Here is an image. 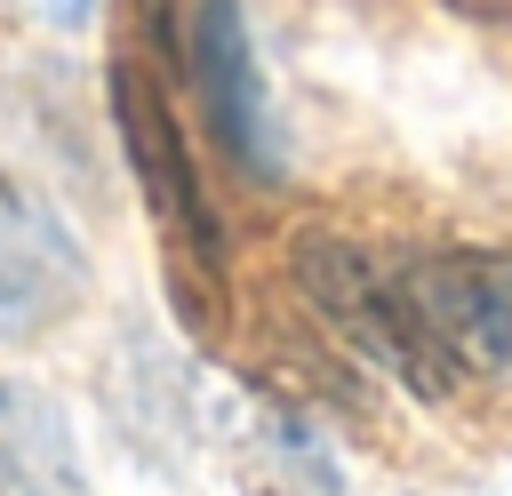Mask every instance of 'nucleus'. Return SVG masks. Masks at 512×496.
I'll return each instance as SVG.
<instances>
[{"label":"nucleus","instance_id":"nucleus-1","mask_svg":"<svg viewBox=\"0 0 512 496\" xmlns=\"http://www.w3.org/2000/svg\"><path fill=\"white\" fill-rule=\"evenodd\" d=\"M288 280H296V296L312 304V320H320L344 352H360L368 368H384L400 392L448 400V392L464 384L456 360L440 352V336L424 328V304H416V288H408V256H392V248H376V240H352V232H336V224H304V232L288 240Z\"/></svg>","mask_w":512,"mask_h":496},{"label":"nucleus","instance_id":"nucleus-2","mask_svg":"<svg viewBox=\"0 0 512 496\" xmlns=\"http://www.w3.org/2000/svg\"><path fill=\"white\" fill-rule=\"evenodd\" d=\"M112 128H120L128 176H136V192H144V208H152V232H160L184 296H192V288H216V280H224V216H216V200H208V176H200V160H192V136H184V120H176L168 88H160L136 56L112 64Z\"/></svg>","mask_w":512,"mask_h":496},{"label":"nucleus","instance_id":"nucleus-3","mask_svg":"<svg viewBox=\"0 0 512 496\" xmlns=\"http://www.w3.org/2000/svg\"><path fill=\"white\" fill-rule=\"evenodd\" d=\"M176 64H184V88H192V112H200L216 160L240 184H280V120H272L264 64H256L240 0H184Z\"/></svg>","mask_w":512,"mask_h":496},{"label":"nucleus","instance_id":"nucleus-4","mask_svg":"<svg viewBox=\"0 0 512 496\" xmlns=\"http://www.w3.org/2000/svg\"><path fill=\"white\" fill-rule=\"evenodd\" d=\"M408 288L424 304V328L456 360V376L512 368V248H432V256H408Z\"/></svg>","mask_w":512,"mask_h":496},{"label":"nucleus","instance_id":"nucleus-5","mask_svg":"<svg viewBox=\"0 0 512 496\" xmlns=\"http://www.w3.org/2000/svg\"><path fill=\"white\" fill-rule=\"evenodd\" d=\"M88 288L80 240L0 168V336H40L56 328Z\"/></svg>","mask_w":512,"mask_h":496},{"label":"nucleus","instance_id":"nucleus-6","mask_svg":"<svg viewBox=\"0 0 512 496\" xmlns=\"http://www.w3.org/2000/svg\"><path fill=\"white\" fill-rule=\"evenodd\" d=\"M40 8H48V16H56V24H64V32H80V24H88V16H96V0H40Z\"/></svg>","mask_w":512,"mask_h":496}]
</instances>
